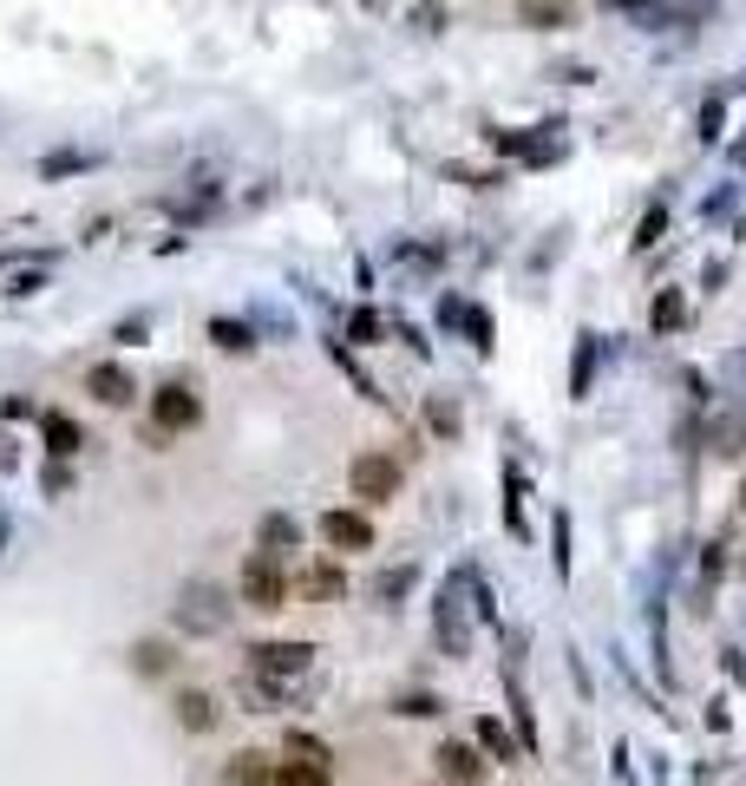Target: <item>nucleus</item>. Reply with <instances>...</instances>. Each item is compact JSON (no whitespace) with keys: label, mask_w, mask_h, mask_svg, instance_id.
<instances>
[{"label":"nucleus","mask_w":746,"mask_h":786,"mask_svg":"<svg viewBox=\"0 0 746 786\" xmlns=\"http://www.w3.org/2000/svg\"><path fill=\"white\" fill-rule=\"evenodd\" d=\"M275 786H328V774H315V767H295V761H282V767H275Z\"/></svg>","instance_id":"b1692460"},{"label":"nucleus","mask_w":746,"mask_h":786,"mask_svg":"<svg viewBox=\"0 0 746 786\" xmlns=\"http://www.w3.org/2000/svg\"><path fill=\"white\" fill-rule=\"evenodd\" d=\"M66 171H85V157H79V151H59V157H46V177H66Z\"/></svg>","instance_id":"c756f323"},{"label":"nucleus","mask_w":746,"mask_h":786,"mask_svg":"<svg viewBox=\"0 0 746 786\" xmlns=\"http://www.w3.org/2000/svg\"><path fill=\"white\" fill-rule=\"evenodd\" d=\"M734 203H741V190H714V197L701 203V216H708V223H727V216H734Z\"/></svg>","instance_id":"393cba45"},{"label":"nucleus","mask_w":746,"mask_h":786,"mask_svg":"<svg viewBox=\"0 0 746 786\" xmlns=\"http://www.w3.org/2000/svg\"><path fill=\"white\" fill-rule=\"evenodd\" d=\"M282 754H288L295 767H315V774H328V767H334V754H328V741H315V735H295V728H288V741H282Z\"/></svg>","instance_id":"2eb2a0df"},{"label":"nucleus","mask_w":746,"mask_h":786,"mask_svg":"<svg viewBox=\"0 0 746 786\" xmlns=\"http://www.w3.org/2000/svg\"><path fill=\"white\" fill-rule=\"evenodd\" d=\"M741 85H746V79H741Z\"/></svg>","instance_id":"f704fd0d"},{"label":"nucleus","mask_w":746,"mask_h":786,"mask_svg":"<svg viewBox=\"0 0 746 786\" xmlns=\"http://www.w3.org/2000/svg\"><path fill=\"white\" fill-rule=\"evenodd\" d=\"M223 623H229V603H223L216 584H190V590L177 597V630H190V636H216Z\"/></svg>","instance_id":"20e7f679"},{"label":"nucleus","mask_w":746,"mask_h":786,"mask_svg":"<svg viewBox=\"0 0 746 786\" xmlns=\"http://www.w3.org/2000/svg\"><path fill=\"white\" fill-rule=\"evenodd\" d=\"M308 656H315V643H262V649H249V669L269 682H288L308 669Z\"/></svg>","instance_id":"423d86ee"},{"label":"nucleus","mask_w":746,"mask_h":786,"mask_svg":"<svg viewBox=\"0 0 746 786\" xmlns=\"http://www.w3.org/2000/svg\"><path fill=\"white\" fill-rule=\"evenodd\" d=\"M649 328H655V335H675V328H688V302H682L675 289H662V295H655V308H649Z\"/></svg>","instance_id":"f3484780"},{"label":"nucleus","mask_w":746,"mask_h":786,"mask_svg":"<svg viewBox=\"0 0 746 786\" xmlns=\"http://www.w3.org/2000/svg\"><path fill=\"white\" fill-rule=\"evenodd\" d=\"M465 335H472V348H478V354H492V335H498V328H492V315H485V308H465Z\"/></svg>","instance_id":"412c9836"},{"label":"nucleus","mask_w":746,"mask_h":786,"mask_svg":"<svg viewBox=\"0 0 746 786\" xmlns=\"http://www.w3.org/2000/svg\"><path fill=\"white\" fill-rule=\"evenodd\" d=\"M256 551H269L275 564H282V558H295V551H301V525H295L288 512H269V518H262V531H256Z\"/></svg>","instance_id":"1a4fd4ad"},{"label":"nucleus","mask_w":746,"mask_h":786,"mask_svg":"<svg viewBox=\"0 0 746 786\" xmlns=\"http://www.w3.org/2000/svg\"><path fill=\"white\" fill-rule=\"evenodd\" d=\"M203 420V400H197V387H183V380H164L157 394H151V433L157 439H170V433H190Z\"/></svg>","instance_id":"7ed1b4c3"},{"label":"nucleus","mask_w":746,"mask_h":786,"mask_svg":"<svg viewBox=\"0 0 746 786\" xmlns=\"http://www.w3.org/2000/svg\"><path fill=\"white\" fill-rule=\"evenodd\" d=\"M400 715H439V702H433V695H406Z\"/></svg>","instance_id":"72a5a7b5"},{"label":"nucleus","mask_w":746,"mask_h":786,"mask_svg":"<svg viewBox=\"0 0 746 786\" xmlns=\"http://www.w3.org/2000/svg\"><path fill=\"white\" fill-rule=\"evenodd\" d=\"M433 761H439V774H446L452 786H478L485 781V761H478V748H465V741H446Z\"/></svg>","instance_id":"9d476101"},{"label":"nucleus","mask_w":746,"mask_h":786,"mask_svg":"<svg viewBox=\"0 0 746 786\" xmlns=\"http://www.w3.org/2000/svg\"><path fill=\"white\" fill-rule=\"evenodd\" d=\"M426 420H433V433H446V439L459 433V407H452V400H433V407H426Z\"/></svg>","instance_id":"bb28decb"},{"label":"nucleus","mask_w":746,"mask_h":786,"mask_svg":"<svg viewBox=\"0 0 746 786\" xmlns=\"http://www.w3.org/2000/svg\"><path fill=\"white\" fill-rule=\"evenodd\" d=\"M596 354H603V335H577V374H570V394L577 400H590V387H596Z\"/></svg>","instance_id":"4468645a"},{"label":"nucleus","mask_w":746,"mask_h":786,"mask_svg":"<svg viewBox=\"0 0 746 786\" xmlns=\"http://www.w3.org/2000/svg\"><path fill=\"white\" fill-rule=\"evenodd\" d=\"M741 498H746V492H741Z\"/></svg>","instance_id":"c9c22d12"},{"label":"nucleus","mask_w":746,"mask_h":786,"mask_svg":"<svg viewBox=\"0 0 746 786\" xmlns=\"http://www.w3.org/2000/svg\"><path fill=\"white\" fill-rule=\"evenodd\" d=\"M131 669H138V676H164V669H170V643H138V649H131Z\"/></svg>","instance_id":"6ab92c4d"},{"label":"nucleus","mask_w":746,"mask_h":786,"mask_svg":"<svg viewBox=\"0 0 746 786\" xmlns=\"http://www.w3.org/2000/svg\"><path fill=\"white\" fill-rule=\"evenodd\" d=\"M223 781H229V786H275V761H269V754H256V748H242V754H229V761H223Z\"/></svg>","instance_id":"9b49d317"},{"label":"nucleus","mask_w":746,"mask_h":786,"mask_svg":"<svg viewBox=\"0 0 746 786\" xmlns=\"http://www.w3.org/2000/svg\"><path fill=\"white\" fill-rule=\"evenodd\" d=\"M85 394H92V400H105V407H131V400H138V380H131V367L98 361V367L85 374Z\"/></svg>","instance_id":"0eeeda50"},{"label":"nucleus","mask_w":746,"mask_h":786,"mask_svg":"<svg viewBox=\"0 0 746 786\" xmlns=\"http://www.w3.org/2000/svg\"><path fill=\"white\" fill-rule=\"evenodd\" d=\"M151 335V321L144 315H131V321H118V341H144Z\"/></svg>","instance_id":"473e14b6"},{"label":"nucleus","mask_w":746,"mask_h":786,"mask_svg":"<svg viewBox=\"0 0 746 786\" xmlns=\"http://www.w3.org/2000/svg\"><path fill=\"white\" fill-rule=\"evenodd\" d=\"M347 485H354V498H367V505H393L400 498V459L393 453H354V466H347Z\"/></svg>","instance_id":"f03ea898"},{"label":"nucleus","mask_w":746,"mask_h":786,"mask_svg":"<svg viewBox=\"0 0 746 786\" xmlns=\"http://www.w3.org/2000/svg\"><path fill=\"white\" fill-rule=\"evenodd\" d=\"M662 236H668V210H649V216H642V230H636V249H655Z\"/></svg>","instance_id":"5701e85b"},{"label":"nucleus","mask_w":746,"mask_h":786,"mask_svg":"<svg viewBox=\"0 0 746 786\" xmlns=\"http://www.w3.org/2000/svg\"><path fill=\"white\" fill-rule=\"evenodd\" d=\"M347 335H354V341H380V315H374V308H354V315H347Z\"/></svg>","instance_id":"a878e982"},{"label":"nucleus","mask_w":746,"mask_h":786,"mask_svg":"<svg viewBox=\"0 0 746 786\" xmlns=\"http://www.w3.org/2000/svg\"><path fill=\"white\" fill-rule=\"evenodd\" d=\"M236 597H242L249 610H288V597H295V577H288V571L269 558V551H256V558H242Z\"/></svg>","instance_id":"f257e3e1"},{"label":"nucleus","mask_w":746,"mask_h":786,"mask_svg":"<svg viewBox=\"0 0 746 786\" xmlns=\"http://www.w3.org/2000/svg\"><path fill=\"white\" fill-rule=\"evenodd\" d=\"M721 125H727V105H721V98H708V105H701V138L714 144V138H721Z\"/></svg>","instance_id":"cd10ccee"},{"label":"nucleus","mask_w":746,"mask_h":786,"mask_svg":"<svg viewBox=\"0 0 746 786\" xmlns=\"http://www.w3.org/2000/svg\"><path fill=\"white\" fill-rule=\"evenodd\" d=\"M210 341H216L223 354H249V348H256V328L236 321V315H216V321H210Z\"/></svg>","instance_id":"dca6fc26"},{"label":"nucleus","mask_w":746,"mask_h":786,"mask_svg":"<svg viewBox=\"0 0 746 786\" xmlns=\"http://www.w3.org/2000/svg\"><path fill=\"white\" fill-rule=\"evenodd\" d=\"M439 321H446V328H465V302H459V295H446V302H439Z\"/></svg>","instance_id":"7c9ffc66"},{"label":"nucleus","mask_w":746,"mask_h":786,"mask_svg":"<svg viewBox=\"0 0 746 786\" xmlns=\"http://www.w3.org/2000/svg\"><path fill=\"white\" fill-rule=\"evenodd\" d=\"M478 748H485V754H498V761H511V735H505V722H492V715H485V722H478Z\"/></svg>","instance_id":"aec40b11"},{"label":"nucleus","mask_w":746,"mask_h":786,"mask_svg":"<svg viewBox=\"0 0 746 786\" xmlns=\"http://www.w3.org/2000/svg\"><path fill=\"white\" fill-rule=\"evenodd\" d=\"M492 144L505 157H524V164H557V125H537V131H492Z\"/></svg>","instance_id":"39448f33"},{"label":"nucleus","mask_w":746,"mask_h":786,"mask_svg":"<svg viewBox=\"0 0 746 786\" xmlns=\"http://www.w3.org/2000/svg\"><path fill=\"white\" fill-rule=\"evenodd\" d=\"M524 26H564V0H531V7H524Z\"/></svg>","instance_id":"4be33fe9"},{"label":"nucleus","mask_w":746,"mask_h":786,"mask_svg":"<svg viewBox=\"0 0 746 786\" xmlns=\"http://www.w3.org/2000/svg\"><path fill=\"white\" fill-rule=\"evenodd\" d=\"M177 728H183V735H210V728H216V695H203V689L177 695Z\"/></svg>","instance_id":"ddd939ff"},{"label":"nucleus","mask_w":746,"mask_h":786,"mask_svg":"<svg viewBox=\"0 0 746 786\" xmlns=\"http://www.w3.org/2000/svg\"><path fill=\"white\" fill-rule=\"evenodd\" d=\"M46 446H52L59 459H72V453H79V426H72L66 413H46Z\"/></svg>","instance_id":"a211bd4d"},{"label":"nucleus","mask_w":746,"mask_h":786,"mask_svg":"<svg viewBox=\"0 0 746 786\" xmlns=\"http://www.w3.org/2000/svg\"><path fill=\"white\" fill-rule=\"evenodd\" d=\"M374 590H380V597H406V590H413V571H387Z\"/></svg>","instance_id":"c85d7f7f"},{"label":"nucleus","mask_w":746,"mask_h":786,"mask_svg":"<svg viewBox=\"0 0 746 786\" xmlns=\"http://www.w3.org/2000/svg\"><path fill=\"white\" fill-rule=\"evenodd\" d=\"M413 20H419V26H426V33H439V26H446V13H439V7H433V0H426V7H413Z\"/></svg>","instance_id":"2f4dec72"},{"label":"nucleus","mask_w":746,"mask_h":786,"mask_svg":"<svg viewBox=\"0 0 746 786\" xmlns=\"http://www.w3.org/2000/svg\"><path fill=\"white\" fill-rule=\"evenodd\" d=\"M321 538H328V551H374V525L360 512H328Z\"/></svg>","instance_id":"6e6552de"},{"label":"nucleus","mask_w":746,"mask_h":786,"mask_svg":"<svg viewBox=\"0 0 746 786\" xmlns=\"http://www.w3.org/2000/svg\"><path fill=\"white\" fill-rule=\"evenodd\" d=\"M341 590H347V571H334V564H315L295 577V597H308V603H334Z\"/></svg>","instance_id":"f8f14e48"}]
</instances>
